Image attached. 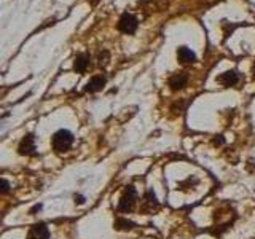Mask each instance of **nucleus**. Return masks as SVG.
Masks as SVG:
<instances>
[{
  "label": "nucleus",
  "instance_id": "12",
  "mask_svg": "<svg viewBox=\"0 0 255 239\" xmlns=\"http://www.w3.org/2000/svg\"><path fill=\"white\" fill-rule=\"evenodd\" d=\"M114 227L118 231H128V230H132L134 228V222L126 220V219H117L115 223H114Z\"/></svg>",
  "mask_w": 255,
  "mask_h": 239
},
{
  "label": "nucleus",
  "instance_id": "2",
  "mask_svg": "<svg viewBox=\"0 0 255 239\" xmlns=\"http://www.w3.org/2000/svg\"><path fill=\"white\" fill-rule=\"evenodd\" d=\"M135 199H137L135 188L132 185H128L118 201V212H131L135 206Z\"/></svg>",
  "mask_w": 255,
  "mask_h": 239
},
{
  "label": "nucleus",
  "instance_id": "18",
  "mask_svg": "<svg viewBox=\"0 0 255 239\" xmlns=\"http://www.w3.org/2000/svg\"><path fill=\"white\" fill-rule=\"evenodd\" d=\"M93 2H98V0H93Z\"/></svg>",
  "mask_w": 255,
  "mask_h": 239
},
{
  "label": "nucleus",
  "instance_id": "13",
  "mask_svg": "<svg viewBox=\"0 0 255 239\" xmlns=\"http://www.w3.org/2000/svg\"><path fill=\"white\" fill-rule=\"evenodd\" d=\"M75 203H78V204H83V203H85V198H83L82 195H75Z\"/></svg>",
  "mask_w": 255,
  "mask_h": 239
},
{
  "label": "nucleus",
  "instance_id": "5",
  "mask_svg": "<svg viewBox=\"0 0 255 239\" xmlns=\"http://www.w3.org/2000/svg\"><path fill=\"white\" fill-rule=\"evenodd\" d=\"M159 207V203H158V199L155 196L153 191H147L145 196H143V201H142V206H140V211L143 214H150V212H153L156 211Z\"/></svg>",
  "mask_w": 255,
  "mask_h": 239
},
{
  "label": "nucleus",
  "instance_id": "14",
  "mask_svg": "<svg viewBox=\"0 0 255 239\" xmlns=\"http://www.w3.org/2000/svg\"><path fill=\"white\" fill-rule=\"evenodd\" d=\"M2 185H3V188H2V191H3V193H6V191H8V190H10V185H8V182H6L5 179L2 180Z\"/></svg>",
  "mask_w": 255,
  "mask_h": 239
},
{
  "label": "nucleus",
  "instance_id": "3",
  "mask_svg": "<svg viewBox=\"0 0 255 239\" xmlns=\"http://www.w3.org/2000/svg\"><path fill=\"white\" fill-rule=\"evenodd\" d=\"M18 153L24 155V156H35L37 151H35V137L34 134H27L24 137L18 147Z\"/></svg>",
  "mask_w": 255,
  "mask_h": 239
},
{
  "label": "nucleus",
  "instance_id": "11",
  "mask_svg": "<svg viewBox=\"0 0 255 239\" xmlns=\"http://www.w3.org/2000/svg\"><path fill=\"white\" fill-rule=\"evenodd\" d=\"M177 58H179L180 62L187 64V62H193L196 59V56H195L193 51L188 50L187 46H180L179 50H177Z\"/></svg>",
  "mask_w": 255,
  "mask_h": 239
},
{
  "label": "nucleus",
  "instance_id": "7",
  "mask_svg": "<svg viewBox=\"0 0 255 239\" xmlns=\"http://www.w3.org/2000/svg\"><path fill=\"white\" fill-rule=\"evenodd\" d=\"M217 82L222 83L223 86H235L239 82V77L236 74V70H227L217 78Z\"/></svg>",
  "mask_w": 255,
  "mask_h": 239
},
{
  "label": "nucleus",
  "instance_id": "10",
  "mask_svg": "<svg viewBox=\"0 0 255 239\" xmlns=\"http://www.w3.org/2000/svg\"><path fill=\"white\" fill-rule=\"evenodd\" d=\"M187 82H188L187 74H175V75L171 77V80H169V86L175 91V90H180V88L185 86Z\"/></svg>",
  "mask_w": 255,
  "mask_h": 239
},
{
  "label": "nucleus",
  "instance_id": "4",
  "mask_svg": "<svg viewBox=\"0 0 255 239\" xmlns=\"http://www.w3.org/2000/svg\"><path fill=\"white\" fill-rule=\"evenodd\" d=\"M118 29L125 32V34H134L135 29H137V19L134 18L132 14H123L122 18H120V22H118Z\"/></svg>",
  "mask_w": 255,
  "mask_h": 239
},
{
  "label": "nucleus",
  "instance_id": "9",
  "mask_svg": "<svg viewBox=\"0 0 255 239\" xmlns=\"http://www.w3.org/2000/svg\"><path fill=\"white\" fill-rule=\"evenodd\" d=\"M88 66H90V56H88L86 53L78 54L75 58V64H74L75 72H78V74H83V72L88 69Z\"/></svg>",
  "mask_w": 255,
  "mask_h": 239
},
{
  "label": "nucleus",
  "instance_id": "15",
  "mask_svg": "<svg viewBox=\"0 0 255 239\" xmlns=\"http://www.w3.org/2000/svg\"><path fill=\"white\" fill-rule=\"evenodd\" d=\"M40 209H42V204H37V206H34V207L30 209V214H35V212L40 211Z\"/></svg>",
  "mask_w": 255,
  "mask_h": 239
},
{
  "label": "nucleus",
  "instance_id": "17",
  "mask_svg": "<svg viewBox=\"0 0 255 239\" xmlns=\"http://www.w3.org/2000/svg\"><path fill=\"white\" fill-rule=\"evenodd\" d=\"M254 77H255V69H254Z\"/></svg>",
  "mask_w": 255,
  "mask_h": 239
},
{
  "label": "nucleus",
  "instance_id": "1",
  "mask_svg": "<svg viewBox=\"0 0 255 239\" xmlns=\"http://www.w3.org/2000/svg\"><path fill=\"white\" fill-rule=\"evenodd\" d=\"M51 143H53L54 151H58V153L67 151L72 147V143H74V134L67 129H59L58 132L53 134Z\"/></svg>",
  "mask_w": 255,
  "mask_h": 239
},
{
  "label": "nucleus",
  "instance_id": "6",
  "mask_svg": "<svg viewBox=\"0 0 255 239\" xmlns=\"http://www.w3.org/2000/svg\"><path fill=\"white\" fill-rule=\"evenodd\" d=\"M27 239H50V231H48V227L45 223H37L30 230Z\"/></svg>",
  "mask_w": 255,
  "mask_h": 239
},
{
  "label": "nucleus",
  "instance_id": "16",
  "mask_svg": "<svg viewBox=\"0 0 255 239\" xmlns=\"http://www.w3.org/2000/svg\"><path fill=\"white\" fill-rule=\"evenodd\" d=\"M215 143H217V145H222V143H223V139H222V135H220L219 139H215Z\"/></svg>",
  "mask_w": 255,
  "mask_h": 239
},
{
  "label": "nucleus",
  "instance_id": "8",
  "mask_svg": "<svg viewBox=\"0 0 255 239\" xmlns=\"http://www.w3.org/2000/svg\"><path fill=\"white\" fill-rule=\"evenodd\" d=\"M106 82H107V78L104 77V75H96V77H93V78L90 80V82L86 83L85 91H90V93L99 91V90H102V88H104Z\"/></svg>",
  "mask_w": 255,
  "mask_h": 239
}]
</instances>
